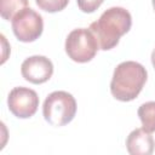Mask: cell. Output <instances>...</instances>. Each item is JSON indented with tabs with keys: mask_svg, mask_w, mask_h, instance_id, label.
Returning <instances> with one entry per match:
<instances>
[{
	"mask_svg": "<svg viewBox=\"0 0 155 155\" xmlns=\"http://www.w3.org/2000/svg\"><path fill=\"white\" fill-rule=\"evenodd\" d=\"M12 30L16 38L22 42H31L42 34V17L30 7L19 11L11 21Z\"/></svg>",
	"mask_w": 155,
	"mask_h": 155,
	"instance_id": "cell-5",
	"label": "cell"
},
{
	"mask_svg": "<svg viewBox=\"0 0 155 155\" xmlns=\"http://www.w3.org/2000/svg\"><path fill=\"white\" fill-rule=\"evenodd\" d=\"M79 8L85 13H92L94 12L104 0H76Z\"/></svg>",
	"mask_w": 155,
	"mask_h": 155,
	"instance_id": "cell-12",
	"label": "cell"
},
{
	"mask_svg": "<svg viewBox=\"0 0 155 155\" xmlns=\"http://www.w3.org/2000/svg\"><path fill=\"white\" fill-rule=\"evenodd\" d=\"M76 101L65 91L50 93L42 105L44 119L52 126L61 127L69 124L76 114Z\"/></svg>",
	"mask_w": 155,
	"mask_h": 155,
	"instance_id": "cell-3",
	"label": "cell"
},
{
	"mask_svg": "<svg viewBox=\"0 0 155 155\" xmlns=\"http://www.w3.org/2000/svg\"><path fill=\"white\" fill-rule=\"evenodd\" d=\"M151 63H153V67L155 68V48L151 52Z\"/></svg>",
	"mask_w": 155,
	"mask_h": 155,
	"instance_id": "cell-13",
	"label": "cell"
},
{
	"mask_svg": "<svg viewBox=\"0 0 155 155\" xmlns=\"http://www.w3.org/2000/svg\"><path fill=\"white\" fill-rule=\"evenodd\" d=\"M7 105L10 111L19 119H28L33 116L39 107L38 93L28 87H15L10 91L7 97Z\"/></svg>",
	"mask_w": 155,
	"mask_h": 155,
	"instance_id": "cell-6",
	"label": "cell"
},
{
	"mask_svg": "<svg viewBox=\"0 0 155 155\" xmlns=\"http://www.w3.org/2000/svg\"><path fill=\"white\" fill-rule=\"evenodd\" d=\"M153 8H154V11H155V0H153Z\"/></svg>",
	"mask_w": 155,
	"mask_h": 155,
	"instance_id": "cell-14",
	"label": "cell"
},
{
	"mask_svg": "<svg viewBox=\"0 0 155 155\" xmlns=\"http://www.w3.org/2000/svg\"><path fill=\"white\" fill-rule=\"evenodd\" d=\"M138 117L145 131L155 132V102H145L138 108Z\"/></svg>",
	"mask_w": 155,
	"mask_h": 155,
	"instance_id": "cell-9",
	"label": "cell"
},
{
	"mask_svg": "<svg viewBox=\"0 0 155 155\" xmlns=\"http://www.w3.org/2000/svg\"><path fill=\"white\" fill-rule=\"evenodd\" d=\"M147 78V69L140 63L134 61L122 62L114 70L110 82V92L117 101H133L143 90Z\"/></svg>",
	"mask_w": 155,
	"mask_h": 155,
	"instance_id": "cell-2",
	"label": "cell"
},
{
	"mask_svg": "<svg viewBox=\"0 0 155 155\" xmlns=\"http://www.w3.org/2000/svg\"><path fill=\"white\" fill-rule=\"evenodd\" d=\"M131 13L124 7L114 6L105 10L98 21L92 22L90 30L96 36L99 48L108 51L119 44L120 38L131 29Z\"/></svg>",
	"mask_w": 155,
	"mask_h": 155,
	"instance_id": "cell-1",
	"label": "cell"
},
{
	"mask_svg": "<svg viewBox=\"0 0 155 155\" xmlns=\"http://www.w3.org/2000/svg\"><path fill=\"white\" fill-rule=\"evenodd\" d=\"M65 52L70 59L78 63L90 62L99 50L98 42L90 28L71 30L65 39Z\"/></svg>",
	"mask_w": 155,
	"mask_h": 155,
	"instance_id": "cell-4",
	"label": "cell"
},
{
	"mask_svg": "<svg viewBox=\"0 0 155 155\" xmlns=\"http://www.w3.org/2000/svg\"><path fill=\"white\" fill-rule=\"evenodd\" d=\"M22 76L35 85L44 84L53 74V64L45 56H31L23 61L21 65Z\"/></svg>",
	"mask_w": 155,
	"mask_h": 155,
	"instance_id": "cell-7",
	"label": "cell"
},
{
	"mask_svg": "<svg viewBox=\"0 0 155 155\" xmlns=\"http://www.w3.org/2000/svg\"><path fill=\"white\" fill-rule=\"evenodd\" d=\"M25 7H28V0H0V15L6 21H12Z\"/></svg>",
	"mask_w": 155,
	"mask_h": 155,
	"instance_id": "cell-10",
	"label": "cell"
},
{
	"mask_svg": "<svg viewBox=\"0 0 155 155\" xmlns=\"http://www.w3.org/2000/svg\"><path fill=\"white\" fill-rule=\"evenodd\" d=\"M35 2L39 6V8L50 13H54L65 8L69 0H35Z\"/></svg>",
	"mask_w": 155,
	"mask_h": 155,
	"instance_id": "cell-11",
	"label": "cell"
},
{
	"mask_svg": "<svg viewBox=\"0 0 155 155\" xmlns=\"http://www.w3.org/2000/svg\"><path fill=\"white\" fill-rule=\"evenodd\" d=\"M155 142L150 132L142 128L133 130L126 139V149L131 155H150L154 151Z\"/></svg>",
	"mask_w": 155,
	"mask_h": 155,
	"instance_id": "cell-8",
	"label": "cell"
}]
</instances>
